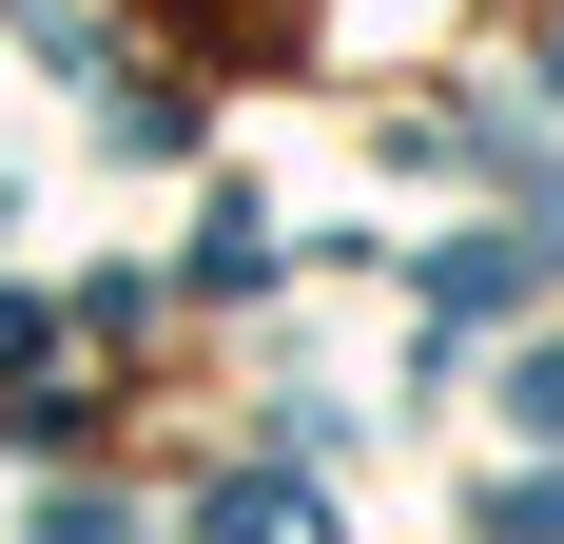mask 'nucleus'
Here are the masks:
<instances>
[{
  "label": "nucleus",
  "instance_id": "nucleus-1",
  "mask_svg": "<svg viewBox=\"0 0 564 544\" xmlns=\"http://www.w3.org/2000/svg\"><path fill=\"white\" fill-rule=\"evenodd\" d=\"M525 312V233H467V253H429V330H487Z\"/></svg>",
  "mask_w": 564,
  "mask_h": 544
},
{
  "label": "nucleus",
  "instance_id": "nucleus-2",
  "mask_svg": "<svg viewBox=\"0 0 564 544\" xmlns=\"http://www.w3.org/2000/svg\"><path fill=\"white\" fill-rule=\"evenodd\" d=\"M215 544H332V525H312L292 487H215Z\"/></svg>",
  "mask_w": 564,
  "mask_h": 544
},
{
  "label": "nucleus",
  "instance_id": "nucleus-3",
  "mask_svg": "<svg viewBox=\"0 0 564 544\" xmlns=\"http://www.w3.org/2000/svg\"><path fill=\"white\" fill-rule=\"evenodd\" d=\"M507 409H525V428H564V330H545V350L507 370Z\"/></svg>",
  "mask_w": 564,
  "mask_h": 544
}]
</instances>
